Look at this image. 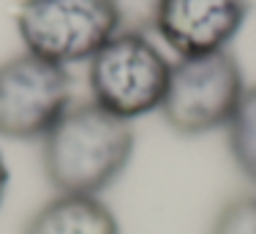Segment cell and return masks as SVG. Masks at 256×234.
I'll list each match as a JSON object with an SVG mask.
<instances>
[{
	"label": "cell",
	"instance_id": "1",
	"mask_svg": "<svg viewBox=\"0 0 256 234\" xmlns=\"http://www.w3.org/2000/svg\"><path fill=\"white\" fill-rule=\"evenodd\" d=\"M134 128L98 104H71L41 139L44 174L58 194L98 196L126 172L134 156Z\"/></svg>",
	"mask_w": 256,
	"mask_h": 234
},
{
	"label": "cell",
	"instance_id": "2",
	"mask_svg": "<svg viewBox=\"0 0 256 234\" xmlns=\"http://www.w3.org/2000/svg\"><path fill=\"white\" fill-rule=\"evenodd\" d=\"M172 63L142 30H120L88 60L90 101L120 120L161 109Z\"/></svg>",
	"mask_w": 256,
	"mask_h": 234
},
{
	"label": "cell",
	"instance_id": "3",
	"mask_svg": "<svg viewBox=\"0 0 256 234\" xmlns=\"http://www.w3.org/2000/svg\"><path fill=\"white\" fill-rule=\"evenodd\" d=\"M123 30L118 0H22L16 33L25 52L50 63H84Z\"/></svg>",
	"mask_w": 256,
	"mask_h": 234
},
{
	"label": "cell",
	"instance_id": "4",
	"mask_svg": "<svg viewBox=\"0 0 256 234\" xmlns=\"http://www.w3.org/2000/svg\"><path fill=\"white\" fill-rule=\"evenodd\" d=\"M242 93V68L229 49L178 58L158 112L180 136H204L229 126Z\"/></svg>",
	"mask_w": 256,
	"mask_h": 234
},
{
	"label": "cell",
	"instance_id": "5",
	"mask_svg": "<svg viewBox=\"0 0 256 234\" xmlns=\"http://www.w3.org/2000/svg\"><path fill=\"white\" fill-rule=\"evenodd\" d=\"M71 106L66 66L22 52L0 66V136L44 139Z\"/></svg>",
	"mask_w": 256,
	"mask_h": 234
},
{
	"label": "cell",
	"instance_id": "6",
	"mask_svg": "<svg viewBox=\"0 0 256 234\" xmlns=\"http://www.w3.org/2000/svg\"><path fill=\"white\" fill-rule=\"evenodd\" d=\"M251 11V0H156L150 28L178 58L229 49Z\"/></svg>",
	"mask_w": 256,
	"mask_h": 234
},
{
	"label": "cell",
	"instance_id": "7",
	"mask_svg": "<svg viewBox=\"0 0 256 234\" xmlns=\"http://www.w3.org/2000/svg\"><path fill=\"white\" fill-rule=\"evenodd\" d=\"M22 234H120V224L98 196L58 194L30 215Z\"/></svg>",
	"mask_w": 256,
	"mask_h": 234
},
{
	"label": "cell",
	"instance_id": "8",
	"mask_svg": "<svg viewBox=\"0 0 256 234\" xmlns=\"http://www.w3.org/2000/svg\"><path fill=\"white\" fill-rule=\"evenodd\" d=\"M226 144L234 166L256 182V84L246 88L226 126Z\"/></svg>",
	"mask_w": 256,
	"mask_h": 234
},
{
	"label": "cell",
	"instance_id": "9",
	"mask_svg": "<svg viewBox=\"0 0 256 234\" xmlns=\"http://www.w3.org/2000/svg\"><path fill=\"white\" fill-rule=\"evenodd\" d=\"M210 234H256V196H237L218 210Z\"/></svg>",
	"mask_w": 256,
	"mask_h": 234
},
{
	"label": "cell",
	"instance_id": "10",
	"mask_svg": "<svg viewBox=\"0 0 256 234\" xmlns=\"http://www.w3.org/2000/svg\"><path fill=\"white\" fill-rule=\"evenodd\" d=\"M6 188H8V166L3 161V152H0V204L6 199Z\"/></svg>",
	"mask_w": 256,
	"mask_h": 234
}]
</instances>
